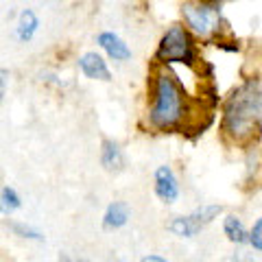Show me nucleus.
Masks as SVG:
<instances>
[{
  "instance_id": "obj_3",
  "label": "nucleus",
  "mask_w": 262,
  "mask_h": 262,
  "mask_svg": "<svg viewBox=\"0 0 262 262\" xmlns=\"http://www.w3.org/2000/svg\"><path fill=\"white\" fill-rule=\"evenodd\" d=\"M155 59L162 63H186L192 66L196 61V53H194V44L188 29L179 27H170L160 39L158 53H155Z\"/></svg>"
},
{
  "instance_id": "obj_9",
  "label": "nucleus",
  "mask_w": 262,
  "mask_h": 262,
  "mask_svg": "<svg viewBox=\"0 0 262 262\" xmlns=\"http://www.w3.org/2000/svg\"><path fill=\"white\" fill-rule=\"evenodd\" d=\"M39 29V20L33 9H24L18 18V27H15V37L20 39L22 44L31 42L33 37H35V33Z\"/></svg>"
},
{
  "instance_id": "obj_15",
  "label": "nucleus",
  "mask_w": 262,
  "mask_h": 262,
  "mask_svg": "<svg viewBox=\"0 0 262 262\" xmlns=\"http://www.w3.org/2000/svg\"><path fill=\"white\" fill-rule=\"evenodd\" d=\"M249 243H251L253 249L262 251V216H260L256 223H253V227H251V232H249Z\"/></svg>"
},
{
  "instance_id": "obj_2",
  "label": "nucleus",
  "mask_w": 262,
  "mask_h": 262,
  "mask_svg": "<svg viewBox=\"0 0 262 262\" xmlns=\"http://www.w3.org/2000/svg\"><path fill=\"white\" fill-rule=\"evenodd\" d=\"M186 116V94L184 88L170 72H160L155 77L153 105L149 112V122L160 131L177 129Z\"/></svg>"
},
{
  "instance_id": "obj_6",
  "label": "nucleus",
  "mask_w": 262,
  "mask_h": 262,
  "mask_svg": "<svg viewBox=\"0 0 262 262\" xmlns=\"http://www.w3.org/2000/svg\"><path fill=\"white\" fill-rule=\"evenodd\" d=\"M155 194L164 203H175L179 196V182L170 166H158L155 170Z\"/></svg>"
},
{
  "instance_id": "obj_8",
  "label": "nucleus",
  "mask_w": 262,
  "mask_h": 262,
  "mask_svg": "<svg viewBox=\"0 0 262 262\" xmlns=\"http://www.w3.org/2000/svg\"><path fill=\"white\" fill-rule=\"evenodd\" d=\"M79 68L88 79H98V81H110V68L107 61L103 59L98 53H85L79 57Z\"/></svg>"
},
{
  "instance_id": "obj_17",
  "label": "nucleus",
  "mask_w": 262,
  "mask_h": 262,
  "mask_svg": "<svg viewBox=\"0 0 262 262\" xmlns=\"http://www.w3.org/2000/svg\"><path fill=\"white\" fill-rule=\"evenodd\" d=\"M5 88H7V70H3V79H0V94L5 96Z\"/></svg>"
},
{
  "instance_id": "obj_13",
  "label": "nucleus",
  "mask_w": 262,
  "mask_h": 262,
  "mask_svg": "<svg viewBox=\"0 0 262 262\" xmlns=\"http://www.w3.org/2000/svg\"><path fill=\"white\" fill-rule=\"evenodd\" d=\"M0 201H3V212H5V214H11V212H15V210L22 206L20 194L15 192L11 186H5L3 188V192H0Z\"/></svg>"
},
{
  "instance_id": "obj_7",
  "label": "nucleus",
  "mask_w": 262,
  "mask_h": 262,
  "mask_svg": "<svg viewBox=\"0 0 262 262\" xmlns=\"http://www.w3.org/2000/svg\"><path fill=\"white\" fill-rule=\"evenodd\" d=\"M96 44L101 46L103 51L110 55V59H114V61H127V59H131V48L122 42L116 33H112V31L98 33Z\"/></svg>"
},
{
  "instance_id": "obj_11",
  "label": "nucleus",
  "mask_w": 262,
  "mask_h": 262,
  "mask_svg": "<svg viewBox=\"0 0 262 262\" xmlns=\"http://www.w3.org/2000/svg\"><path fill=\"white\" fill-rule=\"evenodd\" d=\"M101 164L105 166V170H120L125 158H122L120 146L114 140H103V149H101Z\"/></svg>"
},
{
  "instance_id": "obj_5",
  "label": "nucleus",
  "mask_w": 262,
  "mask_h": 262,
  "mask_svg": "<svg viewBox=\"0 0 262 262\" xmlns=\"http://www.w3.org/2000/svg\"><path fill=\"white\" fill-rule=\"evenodd\" d=\"M219 212H221V206H201L194 212H190L188 216L173 219L170 232H173L175 236H179V238H192V236L199 234L212 219L219 216Z\"/></svg>"
},
{
  "instance_id": "obj_14",
  "label": "nucleus",
  "mask_w": 262,
  "mask_h": 262,
  "mask_svg": "<svg viewBox=\"0 0 262 262\" xmlns=\"http://www.w3.org/2000/svg\"><path fill=\"white\" fill-rule=\"evenodd\" d=\"M11 229L20 236V238H29V241H44V234L39 232V229L27 225V223H13V225H11Z\"/></svg>"
},
{
  "instance_id": "obj_10",
  "label": "nucleus",
  "mask_w": 262,
  "mask_h": 262,
  "mask_svg": "<svg viewBox=\"0 0 262 262\" xmlns=\"http://www.w3.org/2000/svg\"><path fill=\"white\" fill-rule=\"evenodd\" d=\"M129 219V208L127 203L122 201H114L107 206V210H105V216H103V227L105 229H118L127 223Z\"/></svg>"
},
{
  "instance_id": "obj_12",
  "label": "nucleus",
  "mask_w": 262,
  "mask_h": 262,
  "mask_svg": "<svg viewBox=\"0 0 262 262\" xmlns=\"http://www.w3.org/2000/svg\"><path fill=\"white\" fill-rule=\"evenodd\" d=\"M223 232H225V236H227V241L234 243V245H245V243H249V232L245 229L243 221H241L238 216H234V214L225 216V221H223Z\"/></svg>"
},
{
  "instance_id": "obj_4",
  "label": "nucleus",
  "mask_w": 262,
  "mask_h": 262,
  "mask_svg": "<svg viewBox=\"0 0 262 262\" xmlns=\"http://www.w3.org/2000/svg\"><path fill=\"white\" fill-rule=\"evenodd\" d=\"M182 15L188 31H192L199 37H208L219 29L221 20V7L216 3H186L182 7Z\"/></svg>"
},
{
  "instance_id": "obj_16",
  "label": "nucleus",
  "mask_w": 262,
  "mask_h": 262,
  "mask_svg": "<svg viewBox=\"0 0 262 262\" xmlns=\"http://www.w3.org/2000/svg\"><path fill=\"white\" fill-rule=\"evenodd\" d=\"M140 262H168V260L162 258V256H158V253H149V256H144Z\"/></svg>"
},
{
  "instance_id": "obj_1",
  "label": "nucleus",
  "mask_w": 262,
  "mask_h": 262,
  "mask_svg": "<svg viewBox=\"0 0 262 262\" xmlns=\"http://www.w3.org/2000/svg\"><path fill=\"white\" fill-rule=\"evenodd\" d=\"M262 129V88L247 81L236 88L223 107V131L236 142L251 140Z\"/></svg>"
}]
</instances>
